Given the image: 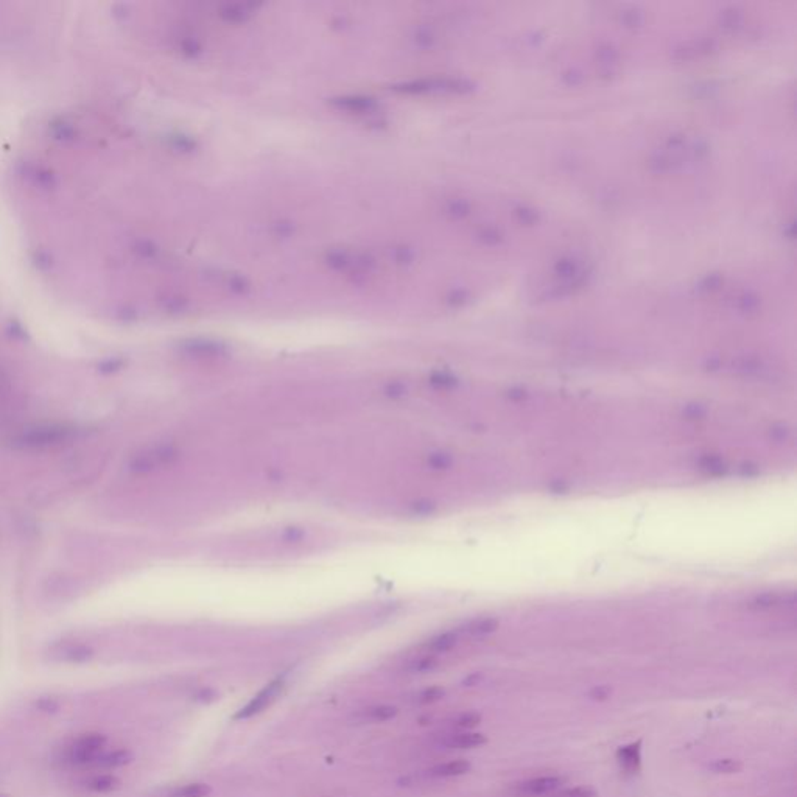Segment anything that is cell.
<instances>
[{
	"mask_svg": "<svg viewBox=\"0 0 797 797\" xmlns=\"http://www.w3.org/2000/svg\"><path fill=\"white\" fill-rule=\"evenodd\" d=\"M484 743H488V738H486V735H483V733H478V732L457 733V735H452L450 738L446 739L447 748H453V749L477 748V746H482Z\"/></svg>",
	"mask_w": 797,
	"mask_h": 797,
	"instance_id": "cell-12",
	"label": "cell"
},
{
	"mask_svg": "<svg viewBox=\"0 0 797 797\" xmlns=\"http://www.w3.org/2000/svg\"><path fill=\"white\" fill-rule=\"evenodd\" d=\"M455 643H457V636L452 634V632H448V634H442V636L435 638V640L432 642V649L433 651H447V649H450Z\"/></svg>",
	"mask_w": 797,
	"mask_h": 797,
	"instance_id": "cell-25",
	"label": "cell"
},
{
	"mask_svg": "<svg viewBox=\"0 0 797 797\" xmlns=\"http://www.w3.org/2000/svg\"><path fill=\"white\" fill-rule=\"evenodd\" d=\"M89 785L92 789H96V791H111V789H114L119 785V780L116 779V777L103 774V776L94 777Z\"/></svg>",
	"mask_w": 797,
	"mask_h": 797,
	"instance_id": "cell-20",
	"label": "cell"
},
{
	"mask_svg": "<svg viewBox=\"0 0 797 797\" xmlns=\"http://www.w3.org/2000/svg\"><path fill=\"white\" fill-rule=\"evenodd\" d=\"M562 783H564V779H562V777L545 776V777H536V779L518 783L516 789L522 794L541 796V794L553 793L554 789H558L562 785Z\"/></svg>",
	"mask_w": 797,
	"mask_h": 797,
	"instance_id": "cell-8",
	"label": "cell"
},
{
	"mask_svg": "<svg viewBox=\"0 0 797 797\" xmlns=\"http://www.w3.org/2000/svg\"><path fill=\"white\" fill-rule=\"evenodd\" d=\"M480 723H482V715L477 712H466L459 715L457 721H455V724H457V727H461V729H472V727L478 726Z\"/></svg>",
	"mask_w": 797,
	"mask_h": 797,
	"instance_id": "cell-23",
	"label": "cell"
},
{
	"mask_svg": "<svg viewBox=\"0 0 797 797\" xmlns=\"http://www.w3.org/2000/svg\"><path fill=\"white\" fill-rule=\"evenodd\" d=\"M552 797H597V793L592 788L587 787H577V788H567L562 789L561 793L554 794Z\"/></svg>",
	"mask_w": 797,
	"mask_h": 797,
	"instance_id": "cell-26",
	"label": "cell"
},
{
	"mask_svg": "<svg viewBox=\"0 0 797 797\" xmlns=\"http://www.w3.org/2000/svg\"><path fill=\"white\" fill-rule=\"evenodd\" d=\"M721 50L718 37L706 35L682 41L672 49V60L676 62H692L707 56H713Z\"/></svg>",
	"mask_w": 797,
	"mask_h": 797,
	"instance_id": "cell-3",
	"label": "cell"
},
{
	"mask_svg": "<svg viewBox=\"0 0 797 797\" xmlns=\"http://www.w3.org/2000/svg\"><path fill=\"white\" fill-rule=\"evenodd\" d=\"M611 693H612L611 687H607V685H599V687H595V688H593V690L590 692V698L597 699V701H604V699H607V698L611 697Z\"/></svg>",
	"mask_w": 797,
	"mask_h": 797,
	"instance_id": "cell-30",
	"label": "cell"
},
{
	"mask_svg": "<svg viewBox=\"0 0 797 797\" xmlns=\"http://www.w3.org/2000/svg\"><path fill=\"white\" fill-rule=\"evenodd\" d=\"M477 238L482 242L484 246H489V248H496V246H502L506 242V234L500 229L498 226L494 225H486L482 226L477 232Z\"/></svg>",
	"mask_w": 797,
	"mask_h": 797,
	"instance_id": "cell-14",
	"label": "cell"
},
{
	"mask_svg": "<svg viewBox=\"0 0 797 797\" xmlns=\"http://www.w3.org/2000/svg\"><path fill=\"white\" fill-rule=\"evenodd\" d=\"M511 213L518 225L527 227H534L539 225L542 220V213L537 211L534 206L527 204V202H518V204L512 207Z\"/></svg>",
	"mask_w": 797,
	"mask_h": 797,
	"instance_id": "cell-13",
	"label": "cell"
},
{
	"mask_svg": "<svg viewBox=\"0 0 797 797\" xmlns=\"http://www.w3.org/2000/svg\"><path fill=\"white\" fill-rule=\"evenodd\" d=\"M282 687H283L282 679H276L273 682H270V684L265 687L263 690L259 692L256 697L248 702V704H246L243 708H240V710L236 713V717H234V719H248L251 717H254V715L263 712L265 708L273 704L276 698L279 697Z\"/></svg>",
	"mask_w": 797,
	"mask_h": 797,
	"instance_id": "cell-6",
	"label": "cell"
},
{
	"mask_svg": "<svg viewBox=\"0 0 797 797\" xmlns=\"http://www.w3.org/2000/svg\"><path fill=\"white\" fill-rule=\"evenodd\" d=\"M742 768H743L742 762L733 760V758H723V760H717L710 764V769L715 771V773H724V774L738 773Z\"/></svg>",
	"mask_w": 797,
	"mask_h": 797,
	"instance_id": "cell-19",
	"label": "cell"
},
{
	"mask_svg": "<svg viewBox=\"0 0 797 797\" xmlns=\"http://www.w3.org/2000/svg\"><path fill=\"white\" fill-rule=\"evenodd\" d=\"M732 304H733V308H737L739 313L754 315V313L760 312L762 298L758 296L755 290L744 288V290H739V292L735 295V298L732 299Z\"/></svg>",
	"mask_w": 797,
	"mask_h": 797,
	"instance_id": "cell-11",
	"label": "cell"
},
{
	"mask_svg": "<svg viewBox=\"0 0 797 797\" xmlns=\"http://www.w3.org/2000/svg\"><path fill=\"white\" fill-rule=\"evenodd\" d=\"M72 430L62 426H37L22 430L12 438V446L22 448H46L69 441Z\"/></svg>",
	"mask_w": 797,
	"mask_h": 797,
	"instance_id": "cell-2",
	"label": "cell"
},
{
	"mask_svg": "<svg viewBox=\"0 0 797 797\" xmlns=\"http://www.w3.org/2000/svg\"><path fill=\"white\" fill-rule=\"evenodd\" d=\"M746 15L744 10L739 5H727L718 12L717 24L721 31L727 35L738 33L739 30L744 27Z\"/></svg>",
	"mask_w": 797,
	"mask_h": 797,
	"instance_id": "cell-7",
	"label": "cell"
},
{
	"mask_svg": "<svg viewBox=\"0 0 797 797\" xmlns=\"http://www.w3.org/2000/svg\"><path fill=\"white\" fill-rule=\"evenodd\" d=\"M444 688L441 687H432V688H427V690H423L419 697H417V702L419 704H432V702L439 701L442 697H444Z\"/></svg>",
	"mask_w": 797,
	"mask_h": 797,
	"instance_id": "cell-24",
	"label": "cell"
},
{
	"mask_svg": "<svg viewBox=\"0 0 797 797\" xmlns=\"http://www.w3.org/2000/svg\"><path fill=\"white\" fill-rule=\"evenodd\" d=\"M617 21L623 28L636 31L642 28L645 22H647V15H645V10L638 5H624L617 12Z\"/></svg>",
	"mask_w": 797,
	"mask_h": 797,
	"instance_id": "cell-10",
	"label": "cell"
},
{
	"mask_svg": "<svg viewBox=\"0 0 797 797\" xmlns=\"http://www.w3.org/2000/svg\"><path fill=\"white\" fill-rule=\"evenodd\" d=\"M436 659L435 657H423V659L416 660L413 665H411V669L417 673H422V672H430V669H433L436 667Z\"/></svg>",
	"mask_w": 797,
	"mask_h": 797,
	"instance_id": "cell-28",
	"label": "cell"
},
{
	"mask_svg": "<svg viewBox=\"0 0 797 797\" xmlns=\"http://www.w3.org/2000/svg\"><path fill=\"white\" fill-rule=\"evenodd\" d=\"M211 793L212 788L206 783H191V785L178 789L175 797H207Z\"/></svg>",
	"mask_w": 797,
	"mask_h": 797,
	"instance_id": "cell-18",
	"label": "cell"
},
{
	"mask_svg": "<svg viewBox=\"0 0 797 797\" xmlns=\"http://www.w3.org/2000/svg\"><path fill=\"white\" fill-rule=\"evenodd\" d=\"M561 80H562V83L568 87H577V86L583 85L584 73L581 72L578 67H568L561 73Z\"/></svg>",
	"mask_w": 797,
	"mask_h": 797,
	"instance_id": "cell-21",
	"label": "cell"
},
{
	"mask_svg": "<svg viewBox=\"0 0 797 797\" xmlns=\"http://www.w3.org/2000/svg\"><path fill=\"white\" fill-rule=\"evenodd\" d=\"M450 213L457 218H464L471 213V204L467 201H455L450 206Z\"/></svg>",
	"mask_w": 797,
	"mask_h": 797,
	"instance_id": "cell-27",
	"label": "cell"
},
{
	"mask_svg": "<svg viewBox=\"0 0 797 797\" xmlns=\"http://www.w3.org/2000/svg\"><path fill=\"white\" fill-rule=\"evenodd\" d=\"M724 286V276L721 273H708L702 276L694 286V292L698 295H713L719 292Z\"/></svg>",
	"mask_w": 797,
	"mask_h": 797,
	"instance_id": "cell-16",
	"label": "cell"
},
{
	"mask_svg": "<svg viewBox=\"0 0 797 797\" xmlns=\"http://www.w3.org/2000/svg\"><path fill=\"white\" fill-rule=\"evenodd\" d=\"M497 628V622L494 620H484V622H478L472 626V634H488Z\"/></svg>",
	"mask_w": 797,
	"mask_h": 797,
	"instance_id": "cell-29",
	"label": "cell"
},
{
	"mask_svg": "<svg viewBox=\"0 0 797 797\" xmlns=\"http://www.w3.org/2000/svg\"><path fill=\"white\" fill-rule=\"evenodd\" d=\"M471 763L467 760H455L448 763H442L432 769V776L435 777H457L463 776L471 771Z\"/></svg>",
	"mask_w": 797,
	"mask_h": 797,
	"instance_id": "cell-15",
	"label": "cell"
},
{
	"mask_svg": "<svg viewBox=\"0 0 797 797\" xmlns=\"http://www.w3.org/2000/svg\"><path fill=\"white\" fill-rule=\"evenodd\" d=\"M785 227H787V231H783V234H785V237H787L788 240H793V236H794V225H793V223H787Z\"/></svg>",
	"mask_w": 797,
	"mask_h": 797,
	"instance_id": "cell-31",
	"label": "cell"
},
{
	"mask_svg": "<svg viewBox=\"0 0 797 797\" xmlns=\"http://www.w3.org/2000/svg\"><path fill=\"white\" fill-rule=\"evenodd\" d=\"M597 75L603 80H613L618 77L622 69V53L615 44L611 41H601L593 50Z\"/></svg>",
	"mask_w": 797,
	"mask_h": 797,
	"instance_id": "cell-4",
	"label": "cell"
},
{
	"mask_svg": "<svg viewBox=\"0 0 797 797\" xmlns=\"http://www.w3.org/2000/svg\"><path fill=\"white\" fill-rule=\"evenodd\" d=\"M132 760V755L130 754L128 751H114L111 754H107L103 760H101V764H105L106 768H119V767H125V764H128Z\"/></svg>",
	"mask_w": 797,
	"mask_h": 797,
	"instance_id": "cell-17",
	"label": "cell"
},
{
	"mask_svg": "<svg viewBox=\"0 0 797 797\" xmlns=\"http://www.w3.org/2000/svg\"><path fill=\"white\" fill-rule=\"evenodd\" d=\"M106 744V737L101 733H85L72 743L69 749V757L77 764L91 763L97 760Z\"/></svg>",
	"mask_w": 797,
	"mask_h": 797,
	"instance_id": "cell-5",
	"label": "cell"
},
{
	"mask_svg": "<svg viewBox=\"0 0 797 797\" xmlns=\"http://www.w3.org/2000/svg\"><path fill=\"white\" fill-rule=\"evenodd\" d=\"M617 760L622 764L624 771L629 773H636L640 769L642 764V739H637L636 743L626 744L618 748L617 751Z\"/></svg>",
	"mask_w": 797,
	"mask_h": 797,
	"instance_id": "cell-9",
	"label": "cell"
},
{
	"mask_svg": "<svg viewBox=\"0 0 797 797\" xmlns=\"http://www.w3.org/2000/svg\"><path fill=\"white\" fill-rule=\"evenodd\" d=\"M398 713L397 707L394 706H377L369 710V717L376 721H388L393 719Z\"/></svg>",
	"mask_w": 797,
	"mask_h": 797,
	"instance_id": "cell-22",
	"label": "cell"
},
{
	"mask_svg": "<svg viewBox=\"0 0 797 797\" xmlns=\"http://www.w3.org/2000/svg\"><path fill=\"white\" fill-rule=\"evenodd\" d=\"M593 276V268L577 254H562L552 265V282L541 290L543 299H562L579 293Z\"/></svg>",
	"mask_w": 797,
	"mask_h": 797,
	"instance_id": "cell-1",
	"label": "cell"
}]
</instances>
